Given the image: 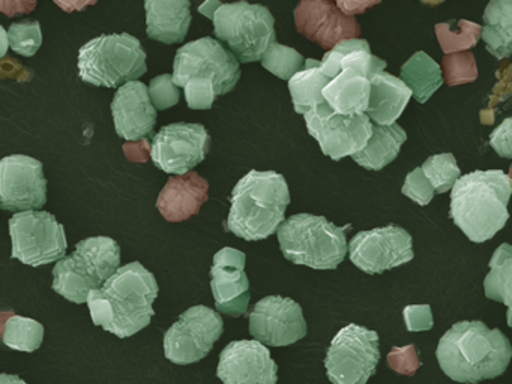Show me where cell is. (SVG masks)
<instances>
[{
    "instance_id": "32",
    "label": "cell",
    "mask_w": 512,
    "mask_h": 384,
    "mask_svg": "<svg viewBox=\"0 0 512 384\" xmlns=\"http://www.w3.org/2000/svg\"><path fill=\"white\" fill-rule=\"evenodd\" d=\"M44 326L34 318L11 315L4 327L2 341L11 350L34 353L43 344Z\"/></svg>"
},
{
    "instance_id": "28",
    "label": "cell",
    "mask_w": 512,
    "mask_h": 384,
    "mask_svg": "<svg viewBox=\"0 0 512 384\" xmlns=\"http://www.w3.org/2000/svg\"><path fill=\"white\" fill-rule=\"evenodd\" d=\"M484 39L488 53L496 59L512 54V0H491L484 12Z\"/></svg>"
},
{
    "instance_id": "23",
    "label": "cell",
    "mask_w": 512,
    "mask_h": 384,
    "mask_svg": "<svg viewBox=\"0 0 512 384\" xmlns=\"http://www.w3.org/2000/svg\"><path fill=\"white\" fill-rule=\"evenodd\" d=\"M191 3L188 0H148L146 33L164 44H178L187 36L191 24Z\"/></svg>"
},
{
    "instance_id": "6",
    "label": "cell",
    "mask_w": 512,
    "mask_h": 384,
    "mask_svg": "<svg viewBox=\"0 0 512 384\" xmlns=\"http://www.w3.org/2000/svg\"><path fill=\"white\" fill-rule=\"evenodd\" d=\"M121 248L112 237H88L77 243L76 251L53 267V290L73 303H86L91 291L119 269Z\"/></svg>"
},
{
    "instance_id": "27",
    "label": "cell",
    "mask_w": 512,
    "mask_h": 384,
    "mask_svg": "<svg viewBox=\"0 0 512 384\" xmlns=\"http://www.w3.org/2000/svg\"><path fill=\"white\" fill-rule=\"evenodd\" d=\"M406 140V131L398 123L389 126L373 125V134L367 146L352 156L353 161L365 170H382L397 158Z\"/></svg>"
},
{
    "instance_id": "38",
    "label": "cell",
    "mask_w": 512,
    "mask_h": 384,
    "mask_svg": "<svg viewBox=\"0 0 512 384\" xmlns=\"http://www.w3.org/2000/svg\"><path fill=\"white\" fill-rule=\"evenodd\" d=\"M496 75L499 81L491 90L487 107L481 111L482 125H491L494 122V110H496L497 105L502 104L512 96V63L509 60H502Z\"/></svg>"
},
{
    "instance_id": "15",
    "label": "cell",
    "mask_w": 512,
    "mask_h": 384,
    "mask_svg": "<svg viewBox=\"0 0 512 384\" xmlns=\"http://www.w3.org/2000/svg\"><path fill=\"white\" fill-rule=\"evenodd\" d=\"M350 261L368 275H382L386 270L413 260L412 236L400 225L359 231L349 243Z\"/></svg>"
},
{
    "instance_id": "12",
    "label": "cell",
    "mask_w": 512,
    "mask_h": 384,
    "mask_svg": "<svg viewBox=\"0 0 512 384\" xmlns=\"http://www.w3.org/2000/svg\"><path fill=\"white\" fill-rule=\"evenodd\" d=\"M305 125L320 149L334 161L353 156L367 146L373 134V123L367 114L343 116L326 102L304 114Z\"/></svg>"
},
{
    "instance_id": "42",
    "label": "cell",
    "mask_w": 512,
    "mask_h": 384,
    "mask_svg": "<svg viewBox=\"0 0 512 384\" xmlns=\"http://www.w3.org/2000/svg\"><path fill=\"white\" fill-rule=\"evenodd\" d=\"M404 323L409 332H425L433 327V312L430 305H409L403 309Z\"/></svg>"
},
{
    "instance_id": "24",
    "label": "cell",
    "mask_w": 512,
    "mask_h": 384,
    "mask_svg": "<svg viewBox=\"0 0 512 384\" xmlns=\"http://www.w3.org/2000/svg\"><path fill=\"white\" fill-rule=\"evenodd\" d=\"M371 92L367 116L374 125H394L395 120L403 114L404 108L412 98V90L401 78L388 72H379L370 78Z\"/></svg>"
},
{
    "instance_id": "48",
    "label": "cell",
    "mask_w": 512,
    "mask_h": 384,
    "mask_svg": "<svg viewBox=\"0 0 512 384\" xmlns=\"http://www.w3.org/2000/svg\"><path fill=\"white\" fill-rule=\"evenodd\" d=\"M508 179H509V183H511V186H512V165H511V167H509Z\"/></svg>"
},
{
    "instance_id": "41",
    "label": "cell",
    "mask_w": 512,
    "mask_h": 384,
    "mask_svg": "<svg viewBox=\"0 0 512 384\" xmlns=\"http://www.w3.org/2000/svg\"><path fill=\"white\" fill-rule=\"evenodd\" d=\"M401 192L406 197H409L410 200L418 203L419 206H427L433 200L434 194H436L430 180L425 177L421 167L415 168L412 173L407 174Z\"/></svg>"
},
{
    "instance_id": "22",
    "label": "cell",
    "mask_w": 512,
    "mask_h": 384,
    "mask_svg": "<svg viewBox=\"0 0 512 384\" xmlns=\"http://www.w3.org/2000/svg\"><path fill=\"white\" fill-rule=\"evenodd\" d=\"M208 180L196 171L172 176L158 195L157 209L169 222H182L197 215L208 201Z\"/></svg>"
},
{
    "instance_id": "11",
    "label": "cell",
    "mask_w": 512,
    "mask_h": 384,
    "mask_svg": "<svg viewBox=\"0 0 512 384\" xmlns=\"http://www.w3.org/2000/svg\"><path fill=\"white\" fill-rule=\"evenodd\" d=\"M191 78H208L214 84L217 96L235 89L241 78L238 59L217 39L200 38L188 42L176 51L173 62V83L185 87Z\"/></svg>"
},
{
    "instance_id": "20",
    "label": "cell",
    "mask_w": 512,
    "mask_h": 384,
    "mask_svg": "<svg viewBox=\"0 0 512 384\" xmlns=\"http://www.w3.org/2000/svg\"><path fill=\"white\" fill-rule=\"evenodd\" d=\"M247 257L235 248H223L215 254L211 267V288L215 306L221 314L241 317L250 305V282L245 273Z\"/></svg>"
},
{
    "instance_id": "31",
    "label": "cell",
    "mask_w": 512,
    "mask_h": 384,
    "mask_svg": "<svg viewBox=\"0 0 512 384\" xmlns=\"http://www.w3.org/2000/svg\"><path fill=\"white\" fill-rule=\"evenodd\" d=\"M490 272L484 279L485 296L508 308L506 321L512 327V245L502 243L491 257Z\"/></svg>"
},
{
    "instance_id": "36",
    "label": "cell",
    "mask_w": 512,
    "mask_h": 384,
    "mask_svg": "<svg viewBox=\"0 0 512 384\" xmlns=\"http://www.w3.org/2000/svg\"><path fill=\"white\" fill-rule=\"evenodd\" d=\"M10 47L22 56L32 57L43 44V32L37 20H23L11 24L8 29Z\"/></svg>"
},
{
    "instance_id": "21",
    "label": "cell",
    "mask_w": 512,
    "mask_h": 384,
    "mask_svg": "<svg viewBox=\"0 0 512 384\" xmlns=\"http://www.w3.org/2000/svg\"><path fill=\"white\" fill-rule=\"evenodd\" d=\"M116 134L127 141L151 137L157 123V110L149 98V87L142 81H130L119 87L112 101Z\"/></svg>"
},
{
    "instance_id": "1",
    "label": "cell",
    "mask_w": 512,
    "mask_h": 384,
    "mask_svg": "<svg viewBox=\"0 0 512 384\" xmlns=\"http://www.w3.org/2000/svg\"><path fill=\"white\" fill-rule=\"evenodd\" d=\"M158 291L154 273L133 261L119 267L103 287L91 291L86 303L95 326L124 339L151 324Z\"/></svg>"
},
{
    "instance_id": "34",
    "label": "cell",
    "mask_w": 512,
    "mask_h": 384,
    "mask_svg": "<svg viewBox=\"0 0 512 384\" xmlns=\"http://www.w3.org/2000/svg\"><path fill=\"white\" fill-rule=\"evenodd\" d=\"M260 62H262L263 68L268 69L281 80L289 81L293 75L301 71L305 59L295 48L274 42L269 45Z\"/></svg>"
},
{
    "instance_id": "19",
    "label": "cell",
    "mask_w": 512,
    "mask_h": 384,
    "mask_svg": "<svg viewBox=\"0 0 512 384\" xmlns=\"http://www.w3.org/2000/svg\"><path fill=\"white\" fill-rule=\"evenodd\" d=\"M296 30L322 48L332 50L344 39H356L361 27L355 17H347L337 3L302 0L295 9Z\"/></svg>"
},
{
    "instance_id": "3",
    "label": "cell",
    "mask_w": 512,
    "mask_h": 384,
    "mask_svg": "<svg viewBox=\"0 0 512 384\" xmlns=\"http://www.w3.org/2000/svg\"><path fill=\"white\" fill-rule=\"evenodd\" d=\"M511 194L502 170L472 171L455 182L449 216L472 242H487L508 222Z\"/></svg>"
},
{
    "instance_id": "29",
    "label": "cell",
    "mask_w": 512,
    "mask_h": 384,
    "mask_svg": "<svg viewBox=\"0 0 512 384\" xmlns=\"http://www.w3.org/2000/svg\"><path fill=\"white\" fill-rule=\"evenodd\" d=\"M329 81L331 80L323 74L322 63L319 60H305L301 71L289 80L290 96H292L296 113H308L317 105L326 102L323 99L322 90Z\"/></svg>"
},
{
    "instance_id": "16",
    "label": "cell",
    "mask_w": 512,
    "mask_h": 384,
    "mask_svg": "<svg viewBox=\"0 0 512 384\" xmlns=\"http://www.w3.org/2000/svg\"><path fill=\"white\" fill-rule=\"evenodd\" d=\"M47 203L43 162L28 155L0 159V209L8 212L40 210Z\"/></svg>"
},
{
    "instance_id": "37",
    "label": "cell",
    "mask_w": 512,
    "mask_h": 384,
    "mask_svg": "<svg viewBox=\"0 0 512 384\" xmlns=\"http://www.w3.org/2000/svg\"><path fill=\"white\" fill-rule=\"evenodd\" d=\"M443 77L448 86H460L475 81L478 78V66L472 51H461L443 57Z\"/></svg>"
},
{
    "instance_id": "46",
    "label": "cell",
    "mask_w": 512,
    "mask_h": 384,
    "mask_svg": "<svg viewBox=\"0 0 512 384\" xmlns=\"http://www.w3.org/2000/svg\"><path fill=\"white\" fill-rule=\"evenodd\" d=\"M8 48H10V39H8V30L0 24V59L7 56Z\"/></svg>"
},
{
    "instance_id": "7",
    "label": "cell",
    "mask_w": 512,
    "mask_h": 384,
    "mask_svg": "<svg viewBox=\"0 0 512 384\" xmlns=\"http://www.w3.org/2000/svg\"><path fill=\"white\" fill-rule=\"evenodd\" d=\"M142 42L130 33L101 35L79 50V75L97 87H119L139 80L148 71Z\"/></svg>"
},
{
    "instance_id": "47",
    "label": "cell",
    "mask_w": 512,
    "mask_h": 384,
    "mask_svg": "<svg viewBox=\"0 0 512 384\" xmlns=\"http://www.w3.org/2000/svg\"><path fill=\"white\" fill-rule=\"evenodd\" d=\"M0 384H28L25 380L14 374H0Z\"/></svg>"
},
{
    "instance_id": "13",
    "label": "cell",
    "mask_w": 512,
    "mask_h": 384,
    "mask_svg": "<svg viewBox=\"0 0 512 384\" xmlns=\"http://www.w3.org/2000/svg\"><path fill=\"white\" fill-rule=\"evenodd\" d=\"M224 332L223 318L205 305L182 312L164 335V354L176 365H190L208 356Z\"/></svg>"
},
{
    "instance_id": "33",
    "label": "cell",
    "mask_w": 512,
    "mask_h": 384,
    "mask_svg": "<svg viewBox=\"0 0 512 384\" xmlns=\"http://www.w3.org/2000/svg\"><path fill=\"white\" fill-rule=\"evenodd\" d=\"M437 39L443 53L448 54L461 53L469 51L470 48L478 44L482 35V27L473 21L460 20L449 21V23H439L434 27Z\"/></svg>"
},
{
    "instance_id": "43",
    "label": "cell",
    "mask_w": 512,
    "mask_h": 384,
    "mask_svg": "<svg viewBox=\"0 0 512 384\" xmlns=\"http://www.w3.org/2000/svg\"><path fill=\"white\" fill-rule=\"evenodd\" d=\"M415 345H407V347H394L388 356L389 365L392 369L400 372V374H415L416 368L421 366L418 357H416Z\"/></svg>"
},
{
    "instance_id": "44",
    "label": "cell",
    "mask_w": 512,
    "mask_h": 384,
    "mask_svg": "<svg viewBox=\"0 0 512 384\" xmlns=\"http://www.w3.org/2000/svg\"><path fill=\"white\" fill-rule=\"evenodd\" d=\"M490 146L502 158L512 159V117L503 120L490 135Z\"/></svg>"
},
{
    "instance_id": "35",
    "label": "cell",
    "mask_w": 512,
    "mask_h": 384,
    "mask_svg": "<svg viewBox=\"0 0 512 384\" xmlns=\"http://www.w3.org/2000/svg\"><path fill=\"white\" fill-rule=\"evenodd\" d=\"M421 168L436 194H445L454 188L455 182L461 177L460 168L452 153L430 156Z\"/></svg>"
},
{
    "instance_id": "9",
    "label": "cell",
    "mask_w": 512,
    "mask_h": 384,
    "mask_svg": "<svg viewBox=\"0 0 512 384\" xmlns=\"http://www.w3.org/2000/svg\"><path fill=\"white\" fill-rule=\"evenodd\" d=\"M10 236L13 240L11 257L32 267L58 263L67 254L68 242L64 225L53 213L28 210L11 216Z\"/></svg>"
},
{
    "instance_id": "10",
    "label": "cell",
    "mask_w": 512,
    "mask_h": 384,
    "mask_svg": "<svg viewBox=\"0 0 512 384\" xmlns=\"http://www.w3.org/2000/svg\"><path fill=\"white\" fill-rule=\"evenodd\" d=\"M380 360L379 335L358 324H347L326 353V375L332 384H365Z\"/></svg>"
},
{
    "instance_id": "18",
    "label": "cell",
    "mask_w": 512,
    "mask_h": 384,
    "mask_svg": "<svg viewBox=\"0 0 512 384\" xmlns=\"http://www.w3.org/2000/svg\"><path fill=\"white\" fill-rule=\"evenodd\" d=\"M217 377L224 384H277L278 365L262 342L242 339L221 351Z\"/></svg>"
},
{
    "instance_id": "2",
    "label": "cell",
    "mask_w": 512,
    "mask_h": 384,
    "mask_svg": "<svg viewBox=\"0 0 512 384\" xmlns=\"http://www.w3.org/2000/svg\"><path fill=\"white\" fill-rule=\"evenodd\" d=\"M440 369L457 383L478 384L499 377L512 359L509 339L482 321H458L440 338Z\"/></svg>"
},
{
    "instance_id": "45",
    "label": "cell",
    "mask_w": 512,
    "mask_h": 384,
    "mask_svg": "<svg viewBox=\"0 0 512 384\" xmlns=\"http://www.w3.org/2000/svg\"><path fill=\"white\" fill-rule=\"evenodd\" d=\"M376 5V2H337L338 8L347 15L353 17V14H362L367 11L371 6Z\"/></svg>"
},
{
    "instance_id": "14",
    "label": "cell",
    "mask_w": 512,
    "mask_h": 384,
    "mask_svg": "<svg viewBox=\"0 0 512 384\" xmlns=\"http://www.w3.org/2000/svg\"><path fill=\"white\" fill-rule=\"evenodd\" d=\"M211 147L208 129L200 123H172L163 126L152 140L151 158L164 173H190L205 161Z\"/></svg>"
},
{
    "instance_id": "17",
    "label": "cell",
    "mask_w": 512,
    "mask_h": 384,
    "mask_svg": "<svg viewBox=\"0 0 512 384\" xmlns=\"http://www.w3.org/2000/svg\"><path fill=\"white\" fill-rule=\"evenodd\" d=\"M248 318L251 336L269 347H287L307 336L301 305L290 297H263Z\"/></svg>"
},
{
    "instance_id": "4",
    "label": "cell",
    "mask_w": 512,
    "mask_h": 384,
    "mask_svg": "<svg viewBox=\"0 0 512 384\" xmlns=\"http://www.w3.org/2000/svg\"><path fill=\"white\" fill-rule=\"evenodd\" d=\"M289 204V186L283 174L251 170L233 188L224 227L248 242L268 239L283 224Z\"/></svg>"
},
{
    "instance_id": "40",
    "label": "cell",
    "mask_w": 512,
    "mask_h": 384,
    "mask_svg": "<svg viewBox=\"0 0 512 384\" xmlns=\"http://www.w3.org/2000/svg\"><path fill=\"white\" fill-rule=\"evenodd\" d=\"M184 89L188 107L193 110H209L217 98L214 84L208 78H191Z\"/></svg>"
},
{
    "instance_id": "25",
    "label": "cell",
    "mask_w": 512,
    "mask_h": 384,
    "mask_svg": "<svg viewBox=\"0 0 512 384\" xmlns=\"http://www.w3.org/2000/svg\"><path fill=\"white\" fill-rule=\"evenodd\" d=\"M370 78L356 68L341 69L322 90L326 104L343 116L367 113L370 102Z\"/></svg>"
},
{
    "instance_id": "8",
    "label": "cell",
    "mask_w": 512,
    "mask_h": 384,
    "mask_svg": "<svg viewBox=\"0 0 512 384\" xmlns=\"http://www.w3.org/2000/svg\"><path fill=\"white\" fill-rule=\"evenodd\" d=\"M211 20L214 35L227 42L238 62L262 60L269 45L277 42L275 18L266 6L248 2L218 3Z\"/></svg>"
},
{
    "instance_id": "30",
    "label": "cell",
    "mask_w": 512,
    "mask_h": 384,
    "mask_svg": "<svg viewBox=\"0 0 512 384\" xmlns=\"http://www.w3.org/2000/svg\"><path fill=\"white\" fill-rule=\"evenodd\" d=\"M401 80L419 104H425L443 84L442 69L427 53L418 51L401 66Z\"/></svg>"
},
{
    "instance_id": "39",
    "label": "cell",
    "mask_w": 512,
    "mask_h": 384,
    "mask_svg": "<svg viewBox=\"0 0 512 384\" xmlns=\"http://www.w3.org/2000/svg\"><path fill=\"white\" fill-rule=\"evenodd\" d=\"M149 98H151L155 110H167V108L178 104L181 93H179L178 86L173 83V75L163 74L152 78L149 83Z\"/></svg>"
},
{
    "instance_id": "5",
    "label": "cell",
    "mask_w": 512,
    "mask_h": 384,
    "mask_svg": "<svg viewBox=\"0 0 512 384\" xmlns=\"http://www.w3.org/2000/svg\"><path fill=\"white\" fill-rule=\"evenodd\" d=\"M325 216L298 213L278 228V243L287 260L317 270L337 269L347 254L346 230Z\"/></svg>"
},
{
    "instance_id": "26",
    "label": "cell",
    "mask_w": 512,
    "mask_h": 384,
    "mask_svg": "<svg viewBox=\"0 0 512 384\" xmlns=\"http://www.w3.org/2000/svg\"><path fill=\"white\" fill-rule=\"evenodd\" d=\"M322 71L329 80L337 77L341 69L356 68L368 78L385 71L386 62L380 57L373 56L370 44L365 39H344L338 42L332 50L325 53L322 59Z\"/></svg>"
}]
</instances>
